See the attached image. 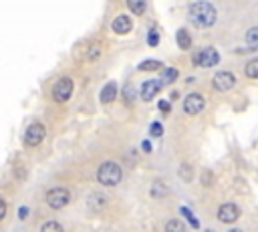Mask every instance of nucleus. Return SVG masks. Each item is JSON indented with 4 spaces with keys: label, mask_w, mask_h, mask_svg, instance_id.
Returning a JSON list of instances; mask_svg holds the SVG:
<instances>
[{
    "label": "nucleus",
    "mask_w": 258,
    "mask_h": 232,
    "mask_svg": "<svg viewBox=\"0 0 258 232\" xmlns=\"http://www.w3.org/2000/svg\"><path fill=\"white\" fill-rule=\"evenodd\" d=\"M159 109H161L163 113H167V111H169V103H167V101H159Z\"/></svg>",
    "instance_id": "30"
},
{
    "label": "nucleus",
    "mask_w": 258,
    "mask_h": 232,
    "mask_svg": "<svg viewBox=\"0 0 258 232\" xmlns=\"http://www.w3.org/2000/svg\"><path fill=\"white\" fill-rule=\"evenodd\" d=\"M175 40H177V44H179L181 50H187V48L191 46V36H189V32H187L185 28H179V30H177Z\"/></svg>",
    "instance_id": "13"
},
{
    "label": "nucleus",
    "mask_w": 258,
    "mask_h": 232,
    "mask_svg": "<svg viewBox=\"0 0 258 232\" xmlns=\"http://www.w3.org/2000/svg\"><path fill=\"white\" fill-rule=\"evenodd\" d=\"M40 232H64V230H62V226H60L56 220H48V222L42 224Z\"/></svg>",
    "instance_id": "22"
},
{
    "label": "nucleus",
    "mask_w": 258,
    "mask_h": 232,
    "mask_svg": "<svg viewBox=\"0 0 258 232\" xmlns=\"http://www.w3.org/2000/svg\"><path fill=\"white\" fill-rule=\"evenodd\" d=\"M149 133H151L153 137H159V135L163 133V125H161L159 121H153V123H151V127H149Z\"/></svg>",
    "instance_id": "24"
},
{
    "label": "nucleus",
    "mask_w": 258,
    "mask_h": 232,
    "mask_svg": "<svg viewBox=\"0 0 258 232\" xmlns=\"http://www.w3.org/2000/svg\"><path fill=\"white\" fill-rule=\"evenodd\" d=\"M137 69H139V71H157V69H161V61L147 59V61L139 63V67H137Z\"/></svg>",
    "instance_id": "17"
},
{
    "label": "nucleus",
    "mask_w": 258,
    "mask_h": 232,
    "mask_svg": "<svg viewBox=\"0 0 258 232\" xmlns=\"http://www.w3.org/2000/svg\"><path fill=\"white\" fill-rule=\"evenodd\" d=\"M73 95V81L69 77H60L54 85H52V99L56 103H64L69 101Z\"/></svg>",
    "instance_id": "4"
},
{
    "label": "nucleus",
    "mask_w": 258,
    "mask_h": 232,
    "mask_svg": "<svg viewBox=\"0 0 258 232\" xmlns=\"http://www.w3.org/2000/svg\"><path fill=\"white\" fill-rule=\"evenodd\" d=\"M44 135H46L44 125L38 123V121H34V123H30V125L26 127V131H24V143H26L28 147H36V145H40V141L44 139Z\"/></svg>",
    "instance_id": "5"
},
{
    "label": "nucleus",
    "mask_w": 258,
    "mask_h": 232,
    "mask_svg": "<svg viewBox=\"0 0 258 232\" xmlns=\"http://www.w3.org/2000/svg\"><path fill=\"white\" fill-rule=\"evenodd\" d=\"M155 44H157V34L151 32V34H149V46H155Z\"/></svg>",
    "instance_id": "29"
},
{
    "label": "nucleus",
    "mask_w": 258,
    "mask_h": 232,
    "mask_svg": "<svg viewBox=\"0 0 258 232\" xmlns=\"http://www.w3.org/2000/svg\"><path fill=\"white\" fill-rule=\"evenodd\" d=\"M159 89H161V83L159 81H145L143 85H141V99L143 101H151L157 93H159Z\"/></svg>",
    "instance_id": "10"
},
{
    "label": "nucleus",
    "mask_w": 258,
    "mask_h": 232,
    "mask_svg": "<svg viewBox=\"0 0 258 232\" xmlns=\"http://www.w3.org/2000/svg\"><path fill=\"white\" fill-rule=\"evenodd\" d=\"M165 232H187V228H185V224L181 222V220H169L167 224H165Z\"/></svg>",
    "instance_id": "16"
},
{
    "label": "nucleus",
    "mask_w": 258,
    "mask_h": 232,
    "mask_svg": "<svg viewBox=\"0 0 258 232\" xmlns=\"http://www.w3.org/2000/svg\"><path fill=\"white\" fill-rule=\"evenodd\" d=\"M181 212H183V214H185V216H187V220H189V224H191V226H194V228H198V226H200V224H198V220H196V218H194V216H191V214H189V212H187V210H185V208H183V210H181Z\"/></svg>",
    "instance_id": "26"
},
{
    "label": "nucleus",
    "mask_w": 258,
    "mask_h": 232,
    "mask_svg": "<svg viewBox=\"0 0 258 232\" xmlns=\"http://www.w3.org/2000/svg\"><path fill=\"white\" fill-rule=\"evenodd\" d=\"M123 97H125V103H133V99H135V89H133L131 85H125Z\"/></svg>",
    "instance_id": "23"
},
{
    "label": "nucleus",
    "mask_w": 258,
    "mask_h": 232,
    "mask_svg": "<svg viewBox=\"0 0 258 232\" xmlns=\"http://www.w3.org/2000/svg\"><path fill=\"white\" fill-rule=\"evenodd\" d=\"M69 200H71V194H69V190L67 188H50L48 192H46V204L52 208V210H60V208H64L67 204H69Z\"/></svg>",
    "instance_id": "3"
},
{
    "label": "nucleus",
    "mask_w": 258,
    "mask_h": 232,
    "mask_svg": "<svg viewBox=\"0 0 258 232\" xmlns=\"http://www.w3.org/2000/svg\"><path fill=\"white\" fill-rule=\"evenodd\" d=\"M240 218V208L234 202H226L218 208V220L224 224H234Z\"/></svg>",
    "instance_id": "7"
},
{
    "label": "nucleus",
    "mask_w": 258,
    "mask_h": 232,
    "mask_svg": "<svg viewBox=\"0 0 258 232\" xmlns=\"http://www.w3.org/2000/svg\"><path fill=\"white\" fill-rule=\"evenodd\" d=\"M187 16L194 22V26H198V28H210L216 22L218 12H216V6L214 4H210L206 0H198V2L189 4Z\"/></svg>",
    "instance_id": "1"
},
{
    "label": "nucleus",
    "mask_w": 258,
    "mask_h": 232,
    "mask_svg": "<svg viewBox=\"0 0 258 232\" xmlns=\"http://www.w3.org/2000/svg\"><path fill=\"white\" fill-rule=\"evenodd\" d=\"M117 99V85L115 83H107L103 89H101V103H113Z\"/></svg>",
    "instance_id": "12"
},
{
    "label": "nucleus",
    "mask_w": 258,
    "mask_h": 232,
    "mask_svg": "<svg viewBox=\"0 0 258 232\" xmlns=\"http://www.w3.org/2000/svg\"><path fill=\"white\" fill-rule=\"evenodd\" d=\"M99 54H101V50H99V46H97V44H93V46L89 48V52H87V59H89V61H95V59H97Z\"/></svg>",
    "instance_id": "25"
},
{
    "label": "nucleus",
    "mask_w": 258,
    "mask_h": 232,
    "mask_svg": "<svg viewBox=\"0 0 258 232\" xmlns=\"http://www.w3.org/2000/svg\"><path fill=\"white\" fill-rule=\"evenodd\" d=\"M143 149H145V151H151V145H149V141H143Z\"/></svg>",
    "instance_id": "32"
},
{
    "label": "nucleus",
    "mask_w": 258,
    "mask_h": 232,
    "mask_svg": "<svg viewBox=\"0 0 258 232\" xmlns=\"http://www.w3.org/2000/svg\"><path fill=\"white\" fill-rule=\"evenodd\" d=\"M26 214H28V210H26V208H20V210H18V216H20V218H24Z\"/></svg>",
    "instance_id": "31"
},
{
    "label": "nucleus",
    "mask_w": 258,
    "mask_h": 232,
    "mask_svg": "<svg viewBox=\"0 0 258 232\" xmlns=\"http://www.w3.org/2000/svg\"><path fill=\"white\" fill-rule=\"evenodd\" d=\"M179 171H181V178H183V180H187V182L191 180V176L187 173V171H189V167H187V165H181V169H179Z\"/></svg>",
    "instance_id": "27"
},
{
    "label": "nucleus",
    "mask_w": 258,
    "mask_h": 232,
    "mask_svg": "<svg viewBox=\"0 0 258 232\" xmlns=\"http://www.w3.org/2000/svg\"><path fill=\"white\" fill-rule=\"evenodd\" d=\"M204 97L202 95H198V93H191V95H187L185 97V101H183V109H185V113L187 115H198V113H202V109H204Z\"/></svg>",
    "instance_id": "9"
},
{
    "label": "nucleus",
    "mask_w": 258,
    "mask_h": 232,
    "mask_svg": "<svg viewBox=\"0 0 258 232\" xmlns=\"http://www.w3.org/2000/svg\"><path fill=\"white\" fill-rule=\"evenodd\" d=\"M212 85H214L216 91H230V89L236 85V77H234L230 71H220V73L214 75Z\"/></svg>",
    "instance_id": "8"
},
{
    "label": "nucleus",
    "mask_w": 258,
    "mask_h": 232,
    "mask_svg": "<svg viewBox=\"0 0 258 232\" xmlns=\"http://www.w3.org/2000/svg\"><path fill=\"white\" fill-rule=\"evenodd\" d=\"M220 63V54H218V50L216 48H212V46H206V48H202L196 56H194V65H198V67H214V65H218Z\"/></svg>",
    "instance_id": "6"
},
{
    "label": "nucleus",
    "mask_w": 258,
    "mask_h": 232,
    "mask_svg": "<svg viewBox=\"0 0 258 232\" xmlns=\"http://www.w3.org/2000/svg\"><path fill=\"white\" fill-rule=\"evenodd\" d=\"M244 73H246V77H250V79H258V59L248 61V65H246V69H244Z\"/></svg>",
    "instance_id": "20"
},
{
    "label": "nucleus",
    "mask_w": 258,
    "mask_h": 232,
    "mask_svg": "<svg viewBox=\"0 0 258 232\" xmlns=\"http://www.w3.org/2000/svg\"><path fill=\"white\" fill-rule=\"evenodd\" d=\"M179 77V73H177V69H173V67H169V69H163V73H161V87L163 85H169V83H173L175 79Z\"/></svg>",
    "instance_id": "14"
},
{
    "label": "nucleus",
    "mask_w": 258,
    "mask_h": 232,
    "mask_svg": "<svg viewBox=\"0 0 258 232\" xmlns=\"http://www.w3.org/2000/svg\"><path fill=\"white\" fill-rule=\"evenodd\" d=\"M230 232H242V230H230Z\"/></svg>",
    "instance_id": "33"
},
{
    "label": "nucleus",
    "mask_w": 258,
    "mask_h": 232,
    "mask_svg": "<svg viewBox=\"0 0 258 232\" xmlns=\"http://www.w3.org/2000/svg\"><path fill=\"white\" fill-rule=\"evenodd\" d=\"M105 196H101V194H93L91 198H89V206L93 208V210H101L103 206H105Z\"/></svg>",
    "instance_id": "19"
},
{
    "label": "nucleus",
    "mask_w": 258,
    "mask_h": 232,
    "mask_svg": "<svg viewBox=\"0 0 258 232\" xmlns=\"http://www.w3.org/2000/svg\"><path fill=\"white\" fill-rule=\"evenodd\" d=\"M127 6H129V10H131L133 14H137V16H141V14L145 12V0H127Z\"/></svg>",
    "instance_id": "15"
},
{
    "label": "nucleus",
    "mask_w": 258,
    "mask_h": 232,
    "mask_svg": "<svg viewBox=\"0 0 258 232\" xmlns=\"http://www.w3.org/2000/svg\"><path fill=\"white\" fill-rule=\"evenodd\" d=\"M246 42H248L252 48H258V26H254V28H250V30L246 32Z\"/></svg>",
    "instance_id": "21"
},
{
    "label": "nucleus",
    "mask_w": 258,
    "mask_h": 232,
    "mask_svg": "<svg viewBox=\"0 0 258 232\" xmlns=\"http://www.w3.org/2000/svg\"><path fill=\"white\" fill-rule=\"evenodd\" d=\"M208 232H210V230H208Z\"/></svg>",
    "instance_id": "34"
},
{
    "label": "nucleus",
    "mask_w": 258,
    "mask_h": 232,
    "mask_svg": "<svg viewBox=\"0 0 258 232\" xmlns=\"http://www.w3.org/2000/svg\"><path fill=\"white\" fill-rule=\"evenodd\" d=\"M4 216H6V202L0 198V222L4 220Z\"/></svg>",
    "instance_id": "28"
},
{
    "label": "nucleus",
    "mask_w": 258,
    "mask_h": 232,
    "mask_svg": "<svg viewBox=\"0 0 258 232\" xmlns=\"http://www.w3.org/2000/svg\"><path fill=\"white\" fill-rule=\"evenodd\" d=\"M121 178H123V171H121V167L115 161H105L97 169V180L103 186H115V184L121 182Z\"/></svg>",
    "instance_id": "2"
},
{
    "label": "nucleus",
    "mask_w": 258,
    "mask_h": 232,
    "mask_svg": "<svg viewBox=\"0 0 258 232\" xmlns=\"http://www.w3.org/2000/svg\"><path fill=\"white\" fill-rule=\"evenodd\" d=\"M111 28H113V32H117V34H127V32H131L133 24H131L129 16L121 14V16H117V18L111 22Z\"/></svg>",
    "instance_id": "11"
},
{
    "label": "nucleus",
    "mask_w": 258,
    "mask_h": 232,
    "mask_svg": "<svg viewBox=\"0 0 258 232\" xmlns=\"http://www.w3.org/2000/svg\"><path fill=\"white\" fill-rule=\"evenodd\" d=\"M167 194V186L163 184V182H153V186H151V196L153 198H161V196H165Z\"/></svg>",
    "instance_id": "18"
}]
</instances>
